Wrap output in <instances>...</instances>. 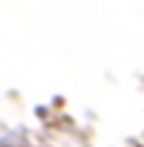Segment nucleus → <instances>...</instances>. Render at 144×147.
I'll use <instances>...</instances> for the list:
<instances>
[]
</instances>
